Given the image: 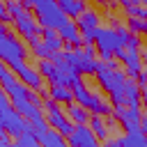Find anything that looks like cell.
<instances>
[{
  "instance_id": "8",
  "label": "cell",
  "mask_w": 147,
  "mask_h": 147,
  "mask_svg": "<svg viewBox=\"0 0 147 147\" xmlns=\"http://www.w3.org/2000/svg\"><path fill=\"white\" fill-rule=\"evenodd\" d=\"M113 117L124 129V133L140 131V122H142V110L140 108H124V106H119V108H113Z\"/></svg>"
},
{
  "instance_id": "10",
  "label": "cell",
  "mask_w": 147,
  "mask_h": 147,
  "mask_svg": "<svg viewBox=\"0 0 147 147\" xmlns=\"http://www.w3.org/2000/svg\"><path fill=\"white\" fill-rule=\"evenodd\" d=\"M67 145L69 147H101V142L96 140V136L92 133V129L87 124L74 126L71 136H67Z\"/></svg>"
},
{
  "instance_id": "19",
  "label": "cell",
  "mask_w": 147,
  "mask_h": 147,
  "mask_svg": "<svg viewBox=\"0 0 147 147\" xmlns=\"http://www.w3.org/2000/svg\"><path fill=\"white\" fill-rule=\"evenodd\" d=\"M87 126L92 129V133L96 136V140H99V142H103V140H108V138H110L108 124L103 122V117H101V115H90V122H87Z\"/></svg>"
},
{
  "instance_id": "25",
  "label": "cell",
  "mask_w": 147,
  "mask_h": 147,
  "mask_svg": "<svg viewBox=\"0 0 147 147\" xmlns=\"http://www.w3.org/2000/svg\"><path fill=\"white\" fill-rule=\"evenodd\" d=\"M16 80H18V78H16V74H14V71H11V69L0 60V87H2V90H7V87H11Z\"/></svg>"
},
{
  "instance_id": "9",
  "label": "cell",
  "mask_w": 147,
  "mask_h": 147,
  "mask_svg": "<svg viewBox=\"0 0 147 147\" xmlns=\"http://www.w3.org/2000/svg\"><path fill=\"white\" fill-rule=\"evenodd\" d=\"M11 71L18 76V80L23 83V85H28L30 90H44V78H41V74L37 71V69H32L28 62H18V64H14L11 67Z\"/></svg>"
},
{
  "instance_id": "34",
  "label": "cell",
  "mask_w": 147,
  "mask_h": 147,
  "mask_svg": "<svg viewBox=\"0 0 147 147\" xmlns=\"http://www.w3.org/2000/svg\"><path fill=\"white\" fill-rule=\"evenodd\" d=\"M83 55L90 57V60H96V46H94V44H92V46H83Z\"/></svg>"
},
{
  "instance_id": "13",
  "label": "cell",
  "mask_w": 147,
  "mask_h": 147,
  "mask_svg": "<svg viewBox=\"0 0 147 147\" xmlns=\"http://www.w3.org/2000/svg\"><path fill=\"white\" fill-rule=\"evenodd\" d=\"M122 99H124V108H140L142 94H140V87H138L136 78H126L124 90H122Z\"/></svg>"
},
{
  "instance_id": "26",
  "label": "cell",
  "mask_w": 147,
  "mask_h": 147,
  "mask_svg": "<svg viewBox=\"0 0 147 147\" xmlns=\"http://www.w3.org/2000/svg\"><path fill=\"white\" fill-rule=\"evenodd\" d=\"M11 147H41V145H39V140L32 133H23V136L11 140Z\"/></svg>"
},
{
  "instance_id": "15",
  "label": "cell",
  "mask_w": 147,
  "mask_h": 147,
  "mask_svg": "<svg viewBox=\"0 0 147 147\" xmlns=\"http://www.w3.org/2000/svg\"><path fill=\"white\" fill-rule=\"evenodd\" d=\"M64 115H67V119L74 124V126H78V124H87L90 122V110H85L83 106H78L76 101H71V103H67L64 106Z\"/></svg>"
},
{
  "instance_id": "18",
  "label": "cell",
  "mask_w": 147,
  "mask_h": 147,
  "mask_svg": "<svg viewBox=\"0 0 147 147\" xmlns=\"http://www.w3.org/2000/svg\"><path fill=\"white\" fill-rule=\"evenodd\" d=\"M119 147H147V136L142 131H129L117 138Z\"/></svg>"
},
{
  "instance_id": "6",
  "label": "cell",
  "mask_w": 147,
  "mask_h": 147,
  "mask_svg": "<svg viewBox=\"0 0 147 147\" xmlns=\"http://www.w3.org/2000/svg\"><path fill=\"white\" fill-rule=\"evenodd\" d=\"M0 126H2V131H5V133L11 138V140L30 131V122H28L23 115H18L14 108L0 110Z\"/></svg>"
},
{
  "instance_id": "4",
  "label": "cell",
  "mask_w": 147,
  "mask_h": 147,
  "mask_svg": "<svg viewBox=\"0 0 147 147\" xmlns=\"http://www.w3.org/2000/svg\"><path fill=\"white\" fill-rule=\"evenodd\" d=\"M34 11V18H37V23L41 25V28H51V30H60L69 18L64 16V11L60 9V5H57V0H39L34 7H32Z\"/></svg>"
},
{
  "instance_id": "23",
  "label": "cell",
  "mask_w": 147,
  "mask_h": 147,
  "mask_svg": "<svg viewBox=\"0 0 147 147\" xmlns=\"http://www.w3.org/2000/svg\"><path fill=\"white\" fill-rule=\"evenodd\" d=\"M122 7L129 14V18H140V21L147 18V7H142L140 0H122Z\"/></svg>"
},
{
  "instance_id": "5",
  "label": "cell",
  "mask_w": 147,
  "mask_h": 147,
  "mask_svg": "<svg viewBox=\"0 0 147 147\" xmlns=\"http://www.w3.org/2000/svg\"><path fill=\"white\" fill-rule=\"evenodd\" d=\"M25 57H28V44L21 41L18 37H14L11 32H7L0 39V60L11 69L14 64L25 62Z\"/></svg>"
},
{
  "instance_id": "21",
  "label": "cell",
  "mask_w": 147,
  "mask_h": 147,
  "mask_svg": "<svg viewBox=\"0 0 147 147\" xmlns=\"http://www.w3.org/2000/svg\"><path fill=\"white\" fill-rule=\"evenodd\" d=\"M39 145L41 147H69L67 145V138L62 133H57L55 129H48L41 138H39Z\"/></svg>"
},
{
  "instance_id": "37",
  "label": "cell",
  "mask_w": 147,
  "mask_h": 147,
  "mask_svg": "<svg viewBox=\"0 0 147 147\" xmlns=\"http://www.w3.org/2000/svg\"><path fill=\"white\" fill-rule=\"evenodd\" d=\"M140 131L147 136V117H142V122H140Z\"/></svg>"
},
{
  "instance_id": "7",
  "label": "cell",
  "mask_w": 147,
  "mask_h": 147,
  "mask_svg": "<svg viewBox=\"0 0 147 147\" xmlns=\"http://www.w3.org/2000/svg\"><path fill=\"white\" fill-rule=\"evenodd\" d=\"M14 28H16V32L25 39V41H30V39H37V37H41V25L37 23V18H34V14L30 11V9H25L23 14H18L14 21Z\"/></svg>"
},
{
  "instance_id": "12",
  "label": "cell",
  "mask_w": 147,
  "mask_h": 147,
  "mask_svg": "<svg viewBox=\"0 0 147 147\" xmlns=\"http://www.w3.org/2000/svg\"><path fill=\"white\" fill-rule=\"evenodd\" d=\"M44 117H46V122H48V126L51 129H55L57 133H62L64 138L67 136H71V131H74V124L67 119V115H64V110L57 106L55 110H48V113H44Z\"/></svg>"
},
{
  "instance_id": "14",
  "label": "cell",
  "mask_w": 147,
  "mask_h": 147,
  "mask_svg": "<svg viewBox=\"0 0 147 147\" xmlns=\"http://www.w3.org/2000/svg\"><path fill=\"white\" fill-rule=\"evenodd\" d=\"M57 34H60V39L64 41V44H71L74 48H83V39H80V30H78V25L74 23V21H67L60 30H57Z\"/></svg>"
},
{
  "instance_id": "28",
  "label": "cell",
  "mask_w": 147,
  "mask_h": 147,
  "mask_svg": "<svg viewBox=\"0 0 147 147\" xmlns=\"http://www.w3.org/2000/svg\"><path fill=\"white\" fill-rule=\"evenodd\" d=\"M5 7H7V14L11 16V21H14L18 14H23V11H25V7H23L18 0H7V2H5Z\"/></svg>"
},
{
  "instance_id": "22",
  "label": "cell",
  "mask_w": 147,
  "mask_h": 147,
  "mask_svg": "<svg viewBox=\"0 0 147 147\" xmlns=\"http://www.w3.org/2000/svg\"><path fill=\"white\" fill-rule=\"evenodd\" d=\"M48 96L55 101V103H71L74 101V92L69 87H62V85H51L48 87Z\"/></svg>"
},
{
  "instance_id": "3",
  "label": "cell",
  "mask_w": 147,
  "mask_h": 147,
  "mask_svg": "<svg viewBox=\"0 0 147 147\" xmlns=\"http://www.w3.org/2000/svg\"><path fill=\"white\" fill-rule=\"evenodd\" d=\"M71 92H74V101L78 103V106H83L85 110H90L92 115H101V117H108L113 110H110V103L108 101H103L96 92H90L87 90V85L83 83V80H78L74 87H71Z\"/></svg>"
},
{
  "instance_id": "20",
  "label": "cell",
  "mask_w": 147,
  "mask_h": 147,
  "mask_svg": "<svg viewBox=\"0 0 147 147\" xmlns=\"http://www.w3.org/2000/svg\"><path fill=\"white\" fill-rule=\"evenodd\" d=\"M41 41L46 44V48H48L51 53H57V51L64 48V41L60 39L57 30H51V28H44V30H41Z\"/></svg>"
},
{
  "instance_id": "2",
  "label": "cell",
  "mask_w": 147,
  "mask_h": 147,
  "mask_svg": "<svg viewBox=\"0 0 147 147\" xmlns=\"http://www.w3.org/2000/svg\"><path fill=\"white\" fill-rule=\"evenodd\" d=\"M96 80L99 85L103 87V92H108L110 96V103L113 108H119L124 106V99H122V90H124V83H126V74L119 71V69H108L106 62H96Z\"/></svg>"
},
{
  "instance_id": "24",
  "label": "cell",
  "mask_w": 147,
  "mask_h": 147,
  "mask_svg": "<svg viewBox=\"0 0 147 147\" xmlns=\"http://www.w3.org/2000/svg\"><path fill=\"white\" fill-rule=\"evenodd\" d=\"M28 51H30L37 60H48V57H51V51L46 48V44H44L41 39H30V41H28Z\"/></svg>"
},
{
  "instance_id": "38",
  "label": "cell",
  "mask_w": 147,
  "mask_h": 147,
  "mask_svg": "<svg viewBox=\"0 0 147 147\" xmlns=\"http://www.w3.org/2000/svg\"><path fill=\"white\" fill-rule=\"evenodd\" d=\"M142 34H145V37H147V18H145V21H142Z\"/></svg>"
},
{
  "instance_id": "27",
  "label": "cell",
  "mask_w": 147,
  "mask_h": 147,
  "mask_svg": "<svg viewBox=\"0 0 147 147\" xmlns=\"http://www.w3.org/2000/svg\"><path fill=\"white\" fill-rule=\"evenodd\" d=\"M37 71L41 74L44 80H48V78L55 74V64H53L51 60H39V62H37Z\"/></svg>"
},
{
  "instance_id": "36",
  "label": "cell",
  "mask_w": 147,
  "mask_h": 147,
  "mask_svg": "<svg viewBox=\"0 0 147 147\" xmlns=\"http://www.w3.org/2000/svg\"><path fill=\"white\" fill-rule=\"evenodd\" d=\"M140 110H142V117H147V99L140 101Z\"/></svg>"
},
{
  "instance_id": "30",
  "label": "cell",
  "mask_w": 147,
  "mask_h": 147,
  "mask_svg": "<svg viewBox=\"0 0 147 147\" xmlns=\"http://www.w3.org/2000/svg\"><path fill=\"white\" fill-rule=\"evenodd\" d=\"M129 32L140 34V32H142V21H140V18H129Z\"/></svg>"
},
{
  "instance_id": "11",
  "label": "cell",
  "mask_w": 147,
  "mask_h": 147,
  "mask_svg": "<svg viewBox=\"0 0 147 147\" xmlns=\"http://www.w3.org/2000/svg\"><path fill=\"white\" fill-rule=\"evenodd\" d=\"M115 57L126 67V78H136L138 74H140V69H142V55H140V51H129V48H122V51H117L115 53Z\"/></svg>"
},
{
  "instance_id": "16",
  "label": "cell",
  "mask_w": 147,
  "mask_h": 147,
  "mask_svg": "<svg viewBox=\"0 0 147 147\" xmlns=\"http://www.w3.org/2000/svg\"><path fill=\"white\" fill-rule=\"evenodd\" d=\"M99 23H101V16H99V11L96 9H85L78 18H76V25H78V30L83 32V30H96L99 28Z\"/></svg>"
},
{
  "instance_id": "39",
  "label": "cell",
  "mask_w": 147,
  "mask_h": 147,
  "mask_svg": "<svg viewBox=\"0 0 147 147\" xmlns=\"http://www.w3.org/2000/svg\"><path fill=\"white\" fill-rule=\"evenodd\" d=\"M140 94H142V99H147V87H145V90H142Z\"/></svg>"
},
{
  "instance_id": "33",
  "label": "cell",
  "mask_w": 147,
  "mask_h": 147,
  "mask_svg": "<svg viewBox=\"0 0 147 147\" xmlns=\"http://www.w3.org/2000/svg\"><path fill=\"white\" fill-rule=\"evenodd\" d=\"M7 108H11V103H9V96H7V92L0 87V110H7Z\"/></svg>"
},
{
  "instance_id": "35",
  "label": "cell",
  "mask_w": 147,
  "mask_h": 147,
  "mask_svg": "<svg viewBox=\"0 0 147 147\" xmlns=\"http://www.w3.org/2000/svg\"><path fill=\"white\" fill-rule=\"evenodd\" d=\"M18 2H21V5L25 7V9H30V7H34V5H37L39 0H18Z\"/></svg>"
},
{
  "instance_id": "1",
  "label": "cell",
  "mask_w": 147,
  "mask_h": 147,
  "mask_svg": "<svg viewBox=\"0 0 147 147\" xmlns=\"http://www.w3.org/2000/svg\"><path fill=\"white\" fill-rule=\"evenodd\" d=\"M129 34H131L129 28H126V25H119V23H115L113 28H101V25H99L96 39H94L96 57H99L101 62H108L110 57H115V53L124 48Z\"/></svg>"
},
{
  "instance_id": "32",
  "label": "cell",
  "mask_w": 147,
  "mask_h": 147,
  "mask_svg": "<svg viewBox=\"0 0 147 147\" xmlns=\"http://www.w3.org/2000/svg\"><path fill=\"white\" fill-rule=\"evenodd\" d=\"M0 23H5V25H7V23H11V16L7 14V7H5V2H2V0H0Z\"/></svg>"
},
{
  "instance_id": "17",
  "label": "cell",
  "mask_w": 147,
  "mask_h": 147,
  "mask_svg": "<svg viewBox=\"0 0 147 147\" xmlns=\"http://www.w3.org/2000/svg\"><path fill=\"white\" fill-rule=\"evenodd\" d=\"M60 9L64 11V16L71 21V18H78L85 9H87V0H57Z\"/></svg>"
},
{
  "instance_id": "31",
  "label": "cell",
  "mask_w": 147,
  "mask_h": 147,
  "mask_svg": "<svg viewBox=\"0 0 147 147\" xmlns=\"http://www.w3.org/2000/svg\"><path fill=\"white\" fill-rule=\"evenodd\" d=\"M136 83H138V87H140V92L147 87V69H140V74L136 76Z\"/></svg>"
},
{
  "instance_id": "29",
  "label": "cell",
  "mask_w": 147,
  "mask_h": 147,
  "mask_svg": "<svg viewBox=\"0 0 147 147\" xmlns=\"http://www.w3.org/2000/svg\"><path fill=\"white\" fill-rule=\"evenodd\" d=\"M124 48H129V51H140L142 48V39H140V34H129L126 37V44H124Z\"/></svg>"
}]
</instances>
